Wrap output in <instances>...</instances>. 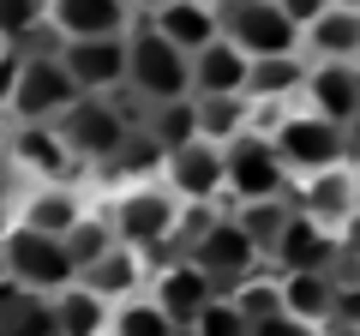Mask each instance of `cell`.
<instances>
[{
	"label": "cell",
	"mask_w": 360,
	"mask_h": 336,
	"mask_svg": "<svg viewBox=\"0 0 360 336\" xmlns=\"http://www.w3.org/2000/svg\"><path fill=\"white\" fill-rule=\"evenodd\" d=\"M264 132L276 138V150H283V162L300 174H319V168H342L348 156H354V132L336 127V120L312 115L307 103L288 108V103H270L264 108Z\"/></svg>",
	"instance_id": "1"
},
{
	"label": "cell",
	"mask_w": 360,
	"mask_h": 336,
	"mask_svg": "<svg viewBox=\"0 0 360 336\" xmlns=\"http://www.w3.org/2000/svg\"><path fill=\"white\" fill-rule=\"evenodd\" d=\"M127 91L144 108L193 96V54L174 49L156 25H132L127 30Z\"/></svg>",
	"instance_id": "2"
},
{
	"label": "cell",
	"mask_w": 360,
	"mask_h": 336,
	"mask_svg": "<svg viewBox=\"0 0 360 336\" xmlns=\"http://www.w3.org/2000/svg\"><path fill=\"white\" fill-rule=\"evenodd\" d=\"M222 162H229V198L234 205L288 198V186H295V168L283 162V150H276V138L264 127H246L234 144H222Z\"/></svg>",
	"instance_id": "3"
},
{
	"label": "cell",
	"mask_w": 360,
	"mask_h": 336,
	"mask_svg": "<svg viewBox=\"0 0 360 336\" xmlns=\"http://www.w3.org/2000/svg\"><path fill=\"white\" fill-rule=\"evenodd\" d=\"M180 228H186V205L168 186H132L115 198V240L139 246L144 259H162Z\"/></svg>",
	"instance_id": "4"
},
{
	"label": "cell",
	"mask_w": 360,
	"mask_h": 336,
	"mask_svg": "<svg viewBox=\"0 0 360 336\" xmlns=\"http://www.w3.org/2000/svg\"><path fill=\"white\" fill-rule=\"evenodd\" d=\"M0 252H6V271H13L18 288L60 295L66 283H78V264H72V252H66V240L60 234L30 228V222H13V234L0 240Z\"/></svg>",
	"instance_id": "5"
},
{
	"label": "cell",
	"mask_w": 360,
	"mask_h": 336,
	"mask_svg": "<svg viewBox=\"0 0 360 336\" xmlns=\"http://www.w3.org/2000/svg\"><path fill=\"white\" fill-rule=\"evenodd\" d=\"M54 127H60V138L72 144L78 162H115V156L127 150V138L139 132V120L120 115L115 96H78Z\"/></svg>",
	"instance_id": "6"
},
{
	"label": "cell",
	"mask_w": 360,
	"mask_h": 336,
	"mask_svg": "<svg viewBox=\"0 0 360 336\" xmlns=\"http://www.w3.org/2000/svg\"><path fill=\"white\" fill-rule=\"evenodd\" d=\"M222 37H234L252 60L307 49V30L283 13V0H222Z\"/></svg>",
	"instance_id": "7"
},
{
	"label": "cell",
	"mask_w": 360,
	"mask_h": 336,
	"mask_svg": "<svg viewBox=\"0 0 360 336\" xmlns=\"http://www.w3.org/2000/svg\"><path fill=\"white\" fill-rule=\"evenodd\" d=\"M186 252H193L198 264H205L210 276H217L222 288L240 283L246 271H258L264 264V252H258V240L246 234L240 217H210V222H193L186 228Z\"/></svg>",
	"instance_id": "8"
},
{
	"label": "cell",
	"mask_w": 360,
	"mask_h": 336,
	"mask_svg": "<svg viewBox=\"0 0 360 336\" xmlns=\"http://www.w3.org/2000/svg\"><path fill=\"white\" fill-rule=\"evenodd\" d=\"M78 84H72V72H66V60L60 54H25V66H18V84H13V120H60L66 108L78 103Z\"/></svg>",
	"instance_id": "9"
},
{
	"label": "cell",
	"mask_w": 360,
	"mask_h": 336,
	"mask_svg": "<svg viewBox=\"0 0 360 336\" xmlns=\"http://www.w3.org/2000/svg\"><path fill=\"white\" fill-rule=\"evenodd\" d=\"M217 288L222 283L193 259V252H162V259H150V283H144V295H150L174 324H193L198 306H205Z\"/></svg>",
	"instance_id": "10"
},
{
	"label": "cell",
	"mask_w": 360,
	"mask_h": 336,
	"mask_svg": "<svg viewBox=\"0 0 360 336\" xmlns=\"http://www.w3.org/2000/svg\"><path fill=\"white\" fill-rule=\"evenodd\" d=\"M270 264L276 271H336L342 264V228L295 205L283 234H276V246H270Z\"/></svg>",
	"instance_id": "11"
},
{
	"label": "cell",
	"mask_w": 360,
	"mask_h": 336,
	"mask_svg": "<svg viewBox=\"0 0 360 336\" xmlns=\"http://www.w3.org/2000/svg\"><path fill=\"white\" fill-rule=\"evenodd\" d=\"M162 181H168V193H174L180 205H193V210L229 198V162H222V144L193 138V144H180V150H168Z\"/></svg>",
	"instance_id": "12"
},
{
	"label": "cell",
	"mask_w": 360,
	"mask_h": 336,
	"mask_svg": "<svg viewBox=\"0 0 360 336\" xmlns=\"http://www.w3.org/2000/svg\"><path fill=\"white\" fill-rule=\"evenodd\" d=\"M6 150H13V162L25 168V174H37L42 186H72L78 181V156H72V144L60 138L54 120H18L13 138H6Z\"/></svg>",
	"instance_id": "13"
},
{
	"label": "cell",
	"mask_w": 360,
	"mask_h": 336,
	"mask_svg": "<svg viewBox=\"0 0 360 336\" xmlns=\"http://www.w3.org/2000/svg\"><path fill=\"white\" fill-rule=\"evenodd\" d=\"M60 60L84 96L127 91V37H72L60 42Z\"/></svg>",
	"instance_id": "14"
},
{
	"label": "cell",
	"mask_w": 360,
	"mask_h": 336,
	"mask_svg": "<svg viewBox=\"0 0 360 336\" xmlns=\"http://www.w3.org/2000/svg\"><path fill=\"white\" fill-rule=\"evenodd\" d=\"M300 103L312 115H324V120L354 132L360 127V66L354 60H312L307 84H300Z\"/></svg>",
	"instance_id": "15"
},
{
	"label": "cell",
	"mask_w": 360,
	"mask_h": 336,
	"mask_svg": "<svg viewBox=\"0 0 360 336\" xmlns=\"http://www.w3.org/2000/svg\"><path fill=\"white\" fill-rule=\"evenodd\" d=\"M49 25L60 30V42L72 37H127L139 25L127 0H49Z\"/></svg>",
	"instance_id": "16"
},
{
	"label": "cell",
	"mask_w": 360,
	"mask_h": 336,
	"mask_svg": "<svg viewBox=\"0 0 360 336\" xmlns=\"http://www.w3.org/2000/svg\"><path fill=\"white\" fill-rule=\"evenodd\" d=\"M246 78H252V54L234 37H217L193 54V96H246Z\"/></svg>",
	"instance_id": "17"
},
{
	"label": "cell",
	"mask_w": 360,
	"mask_h": 336,
	"mask_svg": "<svg viewBox=\"0 0 360 336\" xmlns=\"http://www.w3.org/2000/svg\"><path fill=\"white\" fill-rule=\"evenodd\" d=\"M144 25H156L174 49L198 54L205 42L222 37V0H168V6H156V13H144Z\"/></svg>",
	"instance_id": "18"
},
{
	"label": "cell",
	"mask_w": 360,
	"mask_h": 336,
	"mask_svg": "<svg viewBox=\"0 0 360 336\" xmlns=\"http://www.w3.org/2000/svg\"><path fill=\"white\" fill-rule=\"evenodd\" d=\"M288 198H295L300 210H312V217L348 228V222H354V162L319 168V174H300V181L288 186Z\"/></svg>",
	"instance_id": "19"
},
{
	"label": "cell",
	"mask_w": 360,
	"mask_h": 336,
	"mask_svg": "<svg viewBox=\"0 0 360 336\" xmlns=\"http://www.w3.org/2000/svg\"><path fill=\"white\" fill-rule=\"evenodd\" d=\"M54 318H60V336H108V324H115V300L78 276V283H66L60 295H54Z\"/></svg>",
	"instance_id": "20"
},
{
	"label": "cell",
	"mask_w": 360,
	"mask_h": 336,
	"mask_svg": "<svg viewBox=\"0 0 360 336\" xmlns=\"http://www.w3.org/2000/svg\"><path fill=\"white\" fill-rule=\"evenodd\" d=\"M307 66L300 54H258L252 60V78H246V96L252 108H270V103H295L300 84H307Z\"/></svg>",
	"instance_id": "21"
},
{
	"label": "cell",
	"mask_w": 360,
	"mask_h": 336,
	"mask_svg": "<svg viewBox=\"0 0 360 336\" xmlns=\"http://www.w3.org/2000/svg\"><path fill=\"white\" fill-rule=\"evenodd\" d=\"M84 283H90V288H103L108 300H127V295H139V288L150 283V259H144L139 246L115 240V246L103 252V259H96V264L84 271Z\"/></svg>",
	"instance_id": "22"
},
{
	"label": "cell",
	"mask_w": 360,
	"mask_h": 336,
	"mask_svg": "<svg viewBox=\"0 0 360 336\" xmlns=\"http://www.w3.org/2000/svg\"><path fill=\"white\" fill-rule=\"evenodd\" d=\"M307 54L312 60H354L360 66V13L348 6H330L307 25Z\"/></svg>",
	"instance_id": "23"
},
{
	"label": "cell",
	"mask_w": 360,
	"mask_h": 336,
	"mask_svg": "<svg viewBox=\"0 0 360 336\" xmlns=\"http://www.w3.org/2000/svg\"><path fill=\"white\" fill-rule=\"evenodd\" d=\"M283 312L330 324L336 318V271H283Z\"/></svg>",
	"instance_id": "24"
},
{
	"label": "cell",
	"mask_w": 360,
	"mask_h": 336,
	"mask_svg": "<svg viewBox=\"0 0 360 336\" xmlns=\"http://www.w3.org/2000/svg\"><path fill=\"white\" fill-rule=\"evenodd\" d=\"M84 217V205H78V193L72 186H37V193L25 198V210H18V222H30V228H42V234H72V222Z\"/></svg>",
	"instance_id": "25"
},
{
	"label": "cell",
	"mask_w": 360,
	"mask_h": 336,
	"mask_svg": "<svg viewBox=\"0 0 360 336\" xmlns=\"http://www.w3.org/2000/svg\"><path fill=\"white\" fill-rule=\"evenodd\" d=\"M198 103V138L210 144H234L246 127H252V96H193Z\"/></svg>",
	"instance_id": "26"
},
{
	"label": "cell",
	"mask_w": 360,
	"mask_h": 336,
	"mask_svg": "<svg viewBox=\"0 0 360 336\" xmlns=\"http://www.w3.org/2000/svg\"><path fill=\"white\" fill-rule=\"evenodd\" d=\"M222 295H229L252 324L258 318H276V312H283V271H264V264H258V271H246L240 283H229Z\"/></svg>",
	"instance_id": "27"
},
{
	"label": "cell",
	"mask_w": 360,
	"mask_h": 336,
	"mask_svg": "<svg viewBox=\"0 0 360 336\" xmlns=\"http://www.w3.org/2000/svg\"><path fill=\"white\" fill-rule=\"evenodd\" d=\"M144 132L162 144V156L180 150V144H193V138H198V103H193V96H180V103L144 108Z\"/></svg>",
	"instance_id": "28"
},
{
	"label": "cell",
	"mask_w": 360,
	"mask_h": 336,
	"mask_svg": "<svg viewBox=\"0 0 360 336\" xmlns=\"http://www.w3.org/2000/svg\"><path fill=\"white\" fill-rule=\"evenodd\" d=\"M174 330H180V324L168 318L144 288L127 295V300H115V324H108V336H174Z\"/></svg>",
	"instance_id": "29"
},
{
	"label": "cell",
	"mask_w": 360,
	"mask_h": 336,
	"mask_svg": "<svg viewBox=\"0 0 360 336\" xmlns=\"http://www.w3.org/2000/svg\"><path fill=\"white\" fill-rule=\"evenodd\" d=\"M108 246H115V217H90V210H84V217L72 222V234H66V252H72V264H78V276H84L90 264L103 259Z\"/></svg>",
	"instance_id": "30"
},
{
	"label": "cell",
	"mask_w": 360,
	"mask_h": 336,
	"mask_svg": "<svg viewBox=\"0 0 360 336\" xmlns=\"http://www.w3.org/2000/svg\"><path fill=\"white\" fill-rule=\"evenodd\" d=\"M288 210H295V198H258V205H234V217L246 222V234H252L258 252L270 259V246H276V234H283Z\"/></svg>",
	"instance_id": "31"
},
{
	"label": "cell",
	"mask_w": 360,
	"mask_h": 336,
	"mask_svg": "<svg viewBox=\"0 0 360 336\" xmlns=\"http://www.w3.org/2000/svg\"><path fill=\"white\" fill-rule=\"evenodd\" d=\"M193 336H252V318H246L240 306H234L229 295H210L205 306H198V318H193Z\"/></svg>",
	"instance_id": "32"
},
{
	"label": "cell",
	"mask_w": 360,
	"mask_h": 336,
	"mask_svg": "<svg viewBox=\"0 0 360 336\" xmlns=\"http://www.w3.org/2000/svg\"><path fill=\"white\" fill-rule=\"evenodd\" d=\"M37 25H49V0H0V37L18 42Z\"/></svg>",
	"instance_id": "33"
},
{
	"label": "cell",
	"mask_w": 360,
	"mask_h": 336,
	"mask_svg": "<svg viewBox=\"0 0 360 336\" xmlns=\"http://www.w3.org/2000/svg\"><path fill=\"white\" fill-rule=\"evenodd\" d=\"M252 336H324V324L300 318V312H276V318H258Z\"/></svg>",
	"instance_id": "34"
},
{
	"label": "cell",
	"mask_w": 360,
	"mask_h": 336,
	"mask_svg": "<svg viewBox=\"0 0 360 336\" xmlns=\"http://www.w3.org/2000/svg\"><path fill=\"white\" fill-rule=\"evenodd\" d=\"M18 66H25V54H18L13 42H6V49H0V103H13V84H18Z\"/></svg>",
	"instance_id": "35"
},
{
	"label": "cell",
	"mask_w": 360,
	"mask_h": 336,
	"mask_svg": "<svg viewBox=\"0 0 360 336\" xmlns=\"http://www.w3.org/2000/svg\"><path fill=\"white\" fill-rule=\"evenodd\" d=\"M283 13L295 18L300 30H307V25H312V18H319V13H330V0H283Z\"/></svg>",
	"instance_id": "36"
},
{
	"label": "cell",
	"mask_w": 360,
	"mask_h": 336,
	"mask_svg": "<svg viewBox=\"0 0 360 336\" xmlns=\"http://www.w3.org/2000/svg\"><path fill=\"white\" fill-rule=\"evenodd\" d=\"M6 138H13V108L0 103V150H6Z\"/></svg>",
	"instance_id": "37"
},
{
	"label": "cell",
	"mask_w": 360,
	"mask_h": 336,
	"mask_svg": "<svg viewBox=\"0 0 360 336\" xmlns=\"http://www.w3.org/2000/svg\"><path fill=\"white\" fill-rule=\"evenodd\" d=\"M324 336H360V324H324Z\"/></svg>",
	"instance_id": "38"
},
{
	"label": "cell",
	"mask_w": 360,
	"mask_h": 336,
	"mask_svg": "<svg viewBox=\"0 0 360 336\" xmlns=\"http://www.w3.org/2000/svg\"><path fill=\"white\" fill-rule=\"evenodd\" d=\"M132 13H156V6H168V0H127Z\"/></svg>",
	"instance_id": "39"
},
{
	"label": "cell",
	"mask_w": 360,
	"mask_h": 336,
	"mask_svg": "<svg viewBox=\"0 0 360 336\" xmlns=\"http://www.w3.org/2000/svg\"><path fill=\"white\" fill-rule=\"evenodd\" d=\"M6 234H13V210L0 205V240H6Z\"/></svg>",
	"instance_id": "40"
},
{
	"label": "cell",
	"mask_w": 360,
	"mask_h": 336,
	"mask_svg": "<svg viewBox=\"0 0 360 336\" xmlns=\"http://www.w3.org/2000/svg\"><path fill=\"white\" fill-rule=\"evenodd\" d=\"M354 217H360V162H354Z\"/></svg>",
	"instance_id": "41"
},
{
	"label": "cell",
	"mask_w": 360,
	"mask_h": 336,
	"mask_svg": "<svg viewBox=\"0 0 360 336\" xmlns=\"http://www.w3.org/2000/svg\"><path fill=\"white\" fill-rule=\"evenodd\" d=\"M0 283H13V271H6V252H0Z\"/></svg>",
	"instance_id": "42"
},
{
	"label": "cell",
	"mask_w": 360,
	"mask_h": 336,
	"mask_svg": "<svg viewBox=\"0 0 360 336\" xmlns=\"http://www.w3.org/2000/svg\"><path fill=\"white\" fill-rule=\"evenodd\" d=\"M330 6H348V13H360V0H330Z\"/></svg>",
	"instance_id": "43"
},
{
	"label": "cell",
	"mask_w": 360,
	"mask_h": 336,
	"mask_svg": "<svg viewBox=\"0 0 360 336\" xmlns=\"http://www.w3.org/2000/svg\"><path fill=\"white\" fill-rule=\"evenodd\" d=\"M174 336H193V324H180V330H174Z\"/></svg>",
	"instance_id": "44"
},
{
	"label": "cell",
	"mask_w": 360,
	"mask_h": 336,
	"mask_svg": "<svg viewBox=\"0 0 360 336\" xmlns=\"http://www.w3.org/2000/svg\"><path fill=\"white\" fill-rule=\"evenodd\" d=\"M0 174H6V168H0Z\"/></svg>",
	"instance_id": "45"
}]
</instances>
